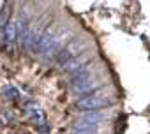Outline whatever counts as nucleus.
I'll return each instance as SVG.
<instances>
[{
    "mask_svg": "<svg viewBox=\"0 0 150 134\" xmlns=\"http://www.w3.org/2000/svg\"><path fill=\"white\" fill-rule=\"evenodd\" d=\"M111 102H113V97H111V95H106L104 90H99V88H97L92 95H87V97L80 99L76 106H78L80 109H83V111H96V109L104 108V106H108V104H111Z\"/></svg>",
    "mask_w": 150,
    "mask_h": 134,
    "instance_id": "f257e3e1",
    "label": "nucleus"
},
{
    "mask_svg": "<svg viewBox=\"0 0 150 134\" xmlns=\"http://www.w3.org/2000/svg\"><path fill=\"white\" fill-rule=\"evenodd\" d=\"M85 48H87V42H85L83 39H78V41L69 42L65 48L60 49V53H58V63H67L69 60H72V58L83 55Z\"/></svg>",
    "mask_w": 150,
    "mask_h": 134,
    "instance_id": "f03ea898",
    "label": "nucleus"
},
{
    "mask_svg": "<svg viewBox=\"0 0 150 134\" xmlns=\"http://www.w3.org/2000/svg\"><path fill=\"white\" fill-rule=\"evenodd\" d=\"M85 65H87V56H85V55H80V56H76V58L69 60L67 63H64V71H65V73H74V74H76L81 67H85Z\"/></svg>",
    "mask_w": 150,
    "mask_h": 134,
    "instance_id": "7ed1b4c3",
    "label": "nucleus"
},
{
    "mask_svg": "<svg viewBox=\"0 0 150 134\" xmlns=\"http://www.w3.org/2000/svg\"><path fill=\"white\" fill-rule=\"evenodd\" d=\"M88 78H92V67L87 63L85 67H81V69L72 76V81H71V85L72 87H76V85H80V83H83V81H87Z\"/></svg>",
    "mask_w": 150,
    "mask_h": 134,
    "instance_id": "20e7f679",
    "label": "nucleus"
},
{
    "mask_svg": "<svg viewBox=\"0 0 150 134\" xmlns=\"http://www.w3.org/2000/svg\"><path fill=\"white\" fill-rule=\"evenodd\" d=\"M74 130H83V132H99V123H90L85 120H78L72 125Z\"/></svg>",
    "mask_w": 150,
    "mask_h": 134,
    "instance_id": "39448f33",
    "label": "nucleus"
},
{
    "mask_svg": "<svg viewBox=\"0 0 150 134\" xmlns=\"http://www.w3.org/2000/svg\"><path fill=\"white\" fill-rule=\"evenodd\" d=\"M97 87H99V81L88 78L87 81H83V83H80L76 87H72V88H74V92H88L90 88H97Z\"/></svg>",
    "mask_w": 150,
    "mask_h": 134,
    "instance_id": "423d86ee",
    "label": "nucleus"
},
{
    "mask_svg": "<svg viewBox=\"0 0 150 134\" xmlns=\"http://www.w3.org/2000/svg\"><path fill=\"white\" fill-rule=\"evenodd\" d=\"M106 116L103 115V113H97V111H88V113H85L83 115V118L81 120H85V122H90V123H99L101 120H104Z\"/></svg>",
    "mask_w": 150,
    "mask_h": 134,
    "instance_id": "0eeeda50",
    "label": "nucleus"
},
{
    "mask_svg": "<svg viewBox=\"0 0 150 134\" xmlns=\"http://www.w3.org/2000/svg\"><path fill=\"white\" fill-rule=\"evenodd\" d=\"M72 134H97V132H83V130H74Z\"/></svg>",
    "mask_w": 150,
    "mask_h": 134,
    "instance_id": "6e6552de",
    "label": "nucleus"
},
{
    "mask_svg": "<svg viewBox=\"0 0 150 134\" xmlns=\"http://www.w3.org/2000/svg\"><path fill=\"white\" fill-rule=\"evenodd\" d=\"M0 129H2V125H0Z\"/></svg>",
    "mask_w": 150,
    "mask_h": 134,
    "instance_id": "1a4fd4ad",
    "label": "nucleus"
}]
</instances>
